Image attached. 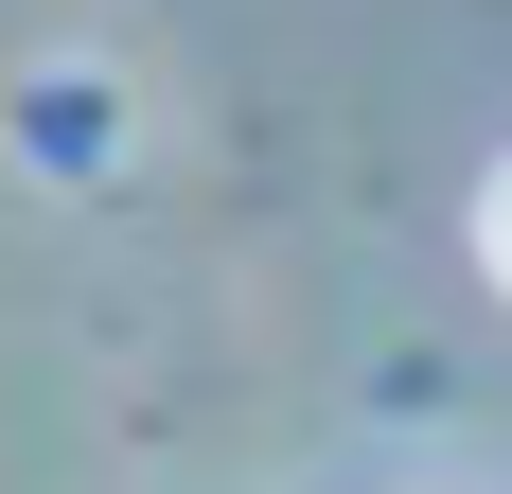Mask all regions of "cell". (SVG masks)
<instances>
[{
  "instance_id": "cell-1",
  "label": "cell",
  "mask_w": 512,
  "mask_h": 494,
  "mask_svg": "<svg viewBox=\"0 0 512 494\" xmlns=\"http://www.w3.org/2000/svg\"><path fill=\"white\" fill-rule=\"evenodd\" d=\"M477 265H495V300H512V159H495V195H477Z\"/></svg>"
}]
</instances>
